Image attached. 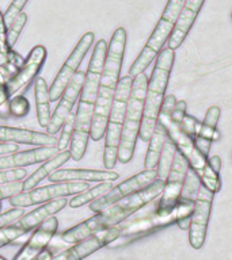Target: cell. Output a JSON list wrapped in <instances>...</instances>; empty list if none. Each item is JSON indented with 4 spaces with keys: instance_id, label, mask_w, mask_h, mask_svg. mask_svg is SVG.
<instances>
[{
    "instance_id": "obj_3",
    "label": "cell",
    "mask_w": 232,
    "mask_h": 260,
    "mask_svg": "<svg viewBox=\"0 0 232 260\" xmlns=\"http://www.w3.org/2000/svg\"><path fill=\"white\" fill-rule=\"evenodd\" d=\"M175 102H177V99L172 93H168L164 96L162 109L159 111L158 122H160L164 126V129L167 130V134H168L171 141L174 142L177 150L183 154V157L186 158L187 162H189V167L198 175L201 183L207 187L208 190H211L212 192L216 194V192H219L220 187H221L219 174H216L215 171L212 170L209 162H208V157L199 152L198 148L195 146L194 140L189 137L186 133H183L181 126L172 119L171 113L174 109Z\"/></svg>"
},
{
    "instance_id": "obj_37",
    "label": "cell",
    "mask_w": 232,
    "mask_h": 260,
    "mask_svg": "<svg viewBox=\"0 0 232 260\" xmlns=\"http://www.w3.org/2000/svg\"><path fill=\"white\" fill-rule=\"evenodd\" d=\"M181 129L183 130V133H186L189 137H191L193 140L195 138L197 133H198L199 126H201V122H198L194 117H190V115H185L182 119V122L179 123Z\"/></svg>"
},
{
    "instance_id": "obj_20",
    "label": "cell",
    "mask_w": 232,
    "mask_h": 260,
    "mask_svg": "<svg viewBox=\"0 0 232 260\" xmlns=\"http://www.w3.org/2000/svg\"><path fill=\"white\" fill-rule=\"evenodd\" d=\"M59 153L57 145L37 146L34 149L18 150L14 153L0 156V171L14 170V168H24V167L38 164L49 160Z\"/></svg>"
},
{
    "instance_id": "obj_5",
    "label": "cell",
    "mask_w": 232,
    "mask_h": 260,
    "mask_svg": "<svg viewBox=\"0 0 232 260\" xmlns=\"http://www.w3.org/2000/svg\"><path fill=\"white\" fill-rule=\"evenodd\" d=\"M147 87H148V77L146 73H140L138 76L134 77L129 101H128V107H126L125 121L122 126L120 148H118L117 161L121 164L129 162L133 157L136 141H137L138 132L141 126Z\"/></svg>"
},
{
    "instance_id": "obj_24",
    "label": "cell",
    "mask_w": 232,
    "mask_h": 260,
    "mask_svg": "<svg viewBox=\"0 0 232 260\" xmlns=\"http://www.w3.org/2000/svg\"><path fill=\"white\" fill-rule=\"evenodd\" d=\"M67 205H68L67 198H59L54 199V201H50V202L42 203V206H38L34 210L28 211L27 214H23L14 223L18 225L24 232V235H27L34 229H37L46 219L63 210Z\"/></svg>"
},
{
    "instance_id": "obj_9",
    "label": "cell",
    "mask_w": 232,
    "mask_h": 260,
    "mask_svg": "<svg viewBox=\"0 0 232 260\" xmlns=\"http://www.w3.org/2000/svg\"><path fill=\"white\" fill-rule=\"evenodd\" d=\"M89 188L85 182H59L45 187H34L28 191H22L19 194L8 198L11 206L28 207L42 205L59 198H67L68 195H76Z\"/></svg>"
},
{
    "instance_id": "obj_41",
    "label": "cell",
    "mask_w": 232,
    "mask_h": 260,
    "mask_svg": "<svg viewBox=\"0 0 232 260\" xmlns=\"http://www.w3.org/2000/svg\"><path fill=\"white\" fill-rule=\"evenodd\" d=\"M208 162L216 174H220V168H221V158L220 156H212V157L208 158Z\"/></svg>"
},
{
    "instance_id": "obj_26",
    "label": "cell",
    "mask_w": 232,
    "mask_h": 260,
    "mask_svg": "<svg viewBox=\"0 0 232 260\" xmlns=\"http://www.w3.org/2000/svg\"><path fill=\"white\" fill-rule=\"evenodd\" d=\"M71 158V152L69 150H63V152H59L56 156H53L49 160L42 162V166L33 172L32 175H28L27 178L24 179L22 184H23V191H28L34 188L37 184H40L44 179H46L49 175L54 172L56 170H59L63 164L68 161Z\"/></svg>"
},
{
    "instance_id": "obj_8",
    "label": "cell",
    "mask_w": 232,
    "mask_h": 260,
    "mask_svg": "<svg viewBox=\"0 0 232 260\" xmlns=\"http://www.w3.org/2000/svg\"><path fill=\"white\" fill-rule=\"evenodd\" d=\"M183 4H185V0H168V3H167L162 14V18L156 24L154 32L148 38L141 53L138 54L133 64L130 65L129 76L134 79L140 73L146 72V69L150 67L151 62L158 57L159 53L162 52L163 46L167 44L168 37L171 36V32L174 30Z\"/></svg>"
},
{
    "instance_id": "obj_29",
    "label": "cell",
    "mask_w": 232,
    "mask_h": 260,
    "mask_svg": "<svg viewBox=\"0 0 232 260\" xmlns=\"http://www.w3.org/2000/svg\"><path fill=\"white\" fill-rule=\"evenodd\" d=\"M111 187H113L111 182H102L99 183L98 186L93 187V188H87V190L83 191V192H79V194L75 195V197L69 201V207L76 209V207H81L84 206V205H87V203L94 202L95 199H98L99 197L106 194Z\"/></svg>"
},
{
    "instance_id": "obj_2",
    "label": "cell",
    "mask_w": 232,
    "mask_h": 260,
    "mask_svg": "<svg viewBox=\"0 0 232 260\" xmlns=\"http://www.w3.org/2000/svg\"><path fill=\"white\" fill-rule=\"evenodd\" d=\"M126 31L124 27H118L114 31L110 44L107 45L105 68L102 73L98 95L94 105L93 122H91V134L90 138L93 141H99L105 137L106 126L109 121L110 107L113 102L114 93L117 91L120 73H121L122 61L125 54Z\"/></svg>"
},
{
    "instance_id": "obj_32",
    "label": "cell",
    "mask_w": 232,
    "mask_h": 260,
    "mask_svg": "<svg viewBox=\"0 0 232 260\" xmlns=\"http://www.w3.org/2000/svg\"><path fill=\"white\" fill-rule=\"evenodd\" d=\"M75 119H76V113L72 111V113L67 117V119L64 121L63 126H61L60 138L57 140V149H59V152L65 150L67 149V146L69 145L71 138H72L73 127H75Z\"/></svg>"
},
{
    "instance_id": "obj_7",
    "label": "cell",
    "mask_w": 232,
    "mask_h": 260,
    "mask_svg": "<svg viewBox=\"0 0 232 260\" xmlns=\"http://www.w3.org/2000/svg\"><path fill=\"white\" fill-rule=\"evenodd\" d=\"M133 84V77L126 75L118 81L117 91L114 93L111 107H110L109 121L105 132V152H103V166L106 170H113L117 164L118 148L121 140V132L125 121L126 107L129 101L130 91Z\"/></svg>"
},
{
    "instance_id": "obj_35",
    "label": "cell",
    "mask_w": 232,
    "mask_h": 260,
    "mask_svg": "<svg viewBox=\"0 0 232 260\" xmlns=\"http://www.w3.org/2000/svg\"><path fill=\"white\" fill-rule=\"evenodd\" d=\"M27 178V171L24 168H14V170L0 171V186L7 183L23 182Z\"/></svg>"
},
{
    "instance_id": "obj_25",
    "label": "cell",
    "mask_w": 232,
    "mask_h": 260,
    "mask_svg": "<svg viewBox=\"0 0 232 260\" xmlns=\"http://www.w3.org/2000/svg\"><path fill=\"white\" fill-rule=\"evenodd\" d=\"M220 114H221V110H220L219 106H212L211 109L208 110L207 115L199 126L198 133L194 138L195 146L207 157L209 154L212 142L219 140L220 137V133L217 132V122H219Z\"/></svg>"
},
{
    "instance_id": "obj_11",
    "label": "cell",
    "mask_w": 232,
    "mask_h": 260,
    "mask_svg": "<svg viewBox=\"0 0 232 260\" xmlns=\"http://www.w3.org/2000/svg\"><path fill=\"white\" fill-rule=\"evenodd\" d=\"M158 179V171L155 170H144L141 172H138L132 178L126 179L122 183H120L118 186L111 187L106 194L95 199L94 202L90 203V210L93 213H99V211L105 210L109 206H111L113 203L121 201L122 198H125L128 195L134 194L137 191L146 188L147 186H150L151 183L155 182Z\"/></svg>"
},
{
    "instance_id": "obj_30",
    "label": "cell",
    "mask_w": 232,
    "mask_h": 260,
    "mask_svg": "<svg viewBox=\"0 0 232 260\" xmlns=\"http://www.w3.org/2000/svg\"><path fill=\"white\" fill-rule=\"evenodd\" d=\"M175 153H177V148H175L174 142L171 141L170 137L167 138L164 145H163L162 153H160V157H159L158 167H156V171H158V179L160 180H166L167 175L170 172V168L174 162Z\"/></svg>"
},
{
    "instance_id": "obj_23",
    "label": "cell",
    "mask_w": 232,
    "mask_h": 260,
    "mask_svg": "<svg viewBox=\"0 0 232 260\" xmlns=\"http://www.w3.org/2000/svg\"><path fill=\"white\" fill-rule=\"evenodd\" d=\"M0 142H15L24 145L50 146L57 145L56 136L36 132V130L19 129L11 126H0Z\"/></svg>"
},
{
    "instance_id": "obj_39",
    "label": "cell",
    "mask_w": 232,
    "mask_h": 260,
    "mask_svg": "<svg viewBox=\"0 0 232 260\" xmlns=\"http://www.w3.org/2000/svg\"><path fill=\"white\" fill-rule=\"evenodd\" d=\"M12 52V48L7 42V26L4 22V16L0 11V54H10Z\"/></svg>"
},
{
    "instance_id": "obj_36",
    "label": "cell",
    "mask_w": 232,
    "mask_h": 260,
    "mask_svg": "<svg viewBox=\"0 0 232 260\" xmlns=\"http://www.w3.org/2000/svg\"><path fill=\"white\" fill-rule=\"evenodd\" d=\"M28 0H12V3L10 4V7L7 8V11L4 12V22H6V26H10V24L14 22L16 16L19 15L22 10L24 8V6L27 4Z\"/></svg>"
},
{
    "instance_id": "obj_19",
    "label": "cell",
    "mask_w": 232,
    "mask_h": 260,
    "mask_svg": "<svg viewBox=\"0 0 232 260\" xmlns=\"http://www.w3.org/2000/svg\"><path fill=\"white\" fill-rule=\"evenodd\" d=\"M57 228H59V221L54 215L41 223L40 226L33 231L27 243L20 248L14 260H36L41 252H44L49 243L52 241L56 235Z\"/></svg>"
},
{
    "instance_id": "obj_18",
    "label": "cell",
    "mask_w": 232,
    "mask_h": 260,
    "mask_svg": "<svg viewBox=\"0 0 232 260\" xmlns=\"http://www.w3.org/2000/svg\"><path fill=\"white\" fill-rule=\"evenodd\" d=\"M106 54H107V42L105 40H99L94 46L89 68H87V72H85L84 85H83V89H81L79 101L95 105L98 87H99V81H101L103 68H105Z\"/></svg>"
},
{
    "instance_id": "obj_27",
    "label": "cell",
    "mask_w": 232,
    "mask_h": 260,
    "mask_svg": "<svg viewBox=\"0 0 232 260\" xmlns=\"http://www.w3.org/2000/svg\"><path fill=\"white\" fill-rule=\"evenodd\" d=\"M34 96H36L37 119L41 127H46L50 121V98L49 87L44 77L37 76L34 80Z\"/></svg>"
},
{
    "instance_id": "obj_44",
    "label": "cell",
    "mask_w": 232,
    "mask_h": 260,
    "mask_svg": "<svg viewBox=\"0 0 232 260\" xmlns=\"http://www.w3.org/2000/svg\"><path fill=\"white\" fill-rule=\"evenodd\" d=\"M0 260H6V259H4L3 256H0Z\"/></svg>"
},
{
    "instance_id": "obj_22",
    "label": "cell",
    "mask_w": 232,
    "mask_h": 260,
    "mask_svg": "<svg viewBox=\"0 0 232 260\" xmlns=\"http://www.w3.org/2000/svg\"><path fill=\"white\" fill-rule=\"evenodd\" d=\"M120 178V174L115 171L105 170H73V168H68V170H56L54 172L49 175L48 179L52 183L59 182H114Z\"/></svg>"
},
{
    "instance_id": "obj_16",
    "label": "cell",
    "mask_w": 232,
    "mask_h": 260,
    "mask_svg": "<svg viewBox=\"0 0 232 260\" xmlns=\"http://www.w3.org/2000/svg\"><path fill=\"white\" fill-rule=\"evenodd\" d=\"M46 56H48V52L42 45H37L30 50L28 56L24 58L18 69V72L6 83V88L10 96L15 95L18 91L24 88L33 80H36L37 75L46 61Z\"/></svg>"
},
{
    "instance_id": "obj_10",
    "label": "cell",
    "mask_w": 232,
    "mask_h": 260,
    "mask_svg": "<svg viewBox=\"0 0 232 260\" xmlns=\"http://www.w3.org/2000/svg\"><path fill=\"white\" fill-rule=\"evenodd\" d=\"M94 40H95V34L91 31L85 32L84 36L79 40L76 46L73 48V50L71 52L68 58L65 60V62L63 64L59 73H57V76L54 77L52 85L49 87V98H50V102L59 101L60 99V96L63 95L65 88H67V85L69 84V81L72 80V77L76 75L77 69L80 67L81 61L84 60L85 54H87V52L91 48Z\"/></svg>"
},
{
    "instance_id": "obj_6",
    "label": "cell",
    "mask_w": 232,
    "mask_h": 260,
    "mask_svg": "<svg viewBox=\"0 0 232 260\" xmlns=\"http://www.w3.org/2000/svg\"><path fill=\"white\" fill-rule=\"evenodd\" d=\"M194 209V202H183L179 201L171 210L167 211H152L151 214H147L144 217H138L136 219H132L125 225L120 226V236L110 243L107 247L117 248L124 244L129 243L132 240H136L144 235H148L151 232L160 229V228L168 226L174 222H179L181 219L190 217Z\"/></svg>"
},
{
    "instance_id": "obj_21",
    "label": "cell",
    "mask_w": 232,
    "mask_h": 260,
    "mask_svg": "<svg viewBox=\"0 0 232 260\" xmlns=\"http://www.w3.org/2000/svg\"><path fill=\"white\" fill-rule=\"evenodd\" d=\"M204 3H205V0H185V4L179 12L174 30L167 41V48L175 50L183 44V41H185V38L190 31L191 26L197 19L199 10L202 8Z\"/></svg>"
},
{
    "instance_id": "obj_40",
    "label": "cell",
    "mask_w": 232,
    "mask_h": 260,
    "mask_svg": "<svg viewBox=\"0 0 232 260\" xmlns=\"http://www.w3.org/2000/svg\"><path fill=\"white\" fill-rule=\"evenodd\" d=\"M19 150V144L15 142H0V156L8 153H14Z\"/></svg>"
},
{
    "instance_id": "obj_38",
    "label": "cell",
    "mask_w": 232,
    "mask_h": 260,
    "mask_svg": "<svg viewBox=\"0 0 232 260\" xmlns=\"http://www.w3.org/2000/svg\"><path fill=\"white\" fill-rule=\"evenodd\" d=\"M23 191V184L22 182H14L7 183V184H2L0 186V201L8 199L14 197V195L19 194Z\"/></svg>"
},
{
    "instance_id": "obj_12",
    "label": "cell",
    "mask_w": 232,
    "mask_h": 260,
    "mask_svg": "<svg viewBox=\"0 0 232 260\" xmlns=\"http://www.w3.org/2000/svg\"><path fill=\"white\" fill-rule=\"evenodd\" d=\"M213 195L211 190L201 184L198 194L195 197L194 209L190 215V225H189V243L194 249H201L207 239V229L209 217H211L212 205H213Z\"/></svg>"
},
{
    "instance_id": "obj_28",
    "label": "cell",
    "mask_w": 232,
    "mask_h": 260,
    "mask_svg": "<svg viewBox=\"0 0 232 260\" xmlns=\"http://www.w3.org/2000/svg\"><path fill=\"white\" fill-rule=\"evenodd\" d=\"M168 138V134H167V130L164 129V126L160 123V122H156V126H155L154 133H152V137L148 142V150H147L146 160H144V167L146 170H155L158 167L159 157H160V153H162L163 145L164 142Z\"/></svg>"
},
{
    "instance_id": "obj_13",
    "label": "cell",
    "mask_w": 232,
    "mask_h": 260,
    "mask_svg": "<svg viewBox=\"0 0 232 260\" xmlns=\"http://www.w3.org/2000/svg\"><path fill=\"white\" fill-rule=\"evenodd\" d=\"M187 168H189V162H187L186 158L183 157V154L177 150L174 162H172L170 172L164 180V188H163V192L160 195V201L158 202V206L155 210H171L179 202Z\"/></svg>"
},
{
    "instance_id": "obj_42",
    "label": "cell",
    "mask_w": 232,
    "mask_h": 260,
    "mask_svg": "<svg viewBox=\"0 0 232 260\" xmlns=\"http://www.w3.org/2000/svg\"><path fill=\"white\" fill-rule=\"evenodd\" d=\"M10 99V95L7 92V88H6V85H2L0 87V107L4 105V103H7V101Z\"/></svg>"
},
{
    "instance_id": "obj_33",
    "label": "cell",
    "mask_w": 232,
    "mask_h": 260,
    "mask_svg": "<svg viewBox=\"0 0 232 260\" xmlns=\"http://www.w3.org/2000/svg\"><path fill=\"white\" fill-rule=\"evenodd\" d=\"M28 111H30V102L23 95H19V96H15L11 101H8V115L14 118H23L27 115Z\"/></svg>"
},
{
    "instance_id": "obj_15",
    "label": "cell",
    "mask_w": 232,
    "mask_h": 260,
    "mask_svg": "<svg viewBox=\"0 0 232 260\" xmlns=\"http://www.w3.org/2000/svg\"><path fill=\"white\" fill-rule=\"evenodd\" d=\"M118 236H120V226L106 228L95 235L90 236L89 239L73 244L72 247L60 252L59 255L53 256L52 260H83L87 256L93 255L98 249L107 247Z\"/></svg>"
},
{
    "instance_id": "obj_14",
    "label": "cell",
    "mask_w": 232,
    "mask_h": 260,
    "mask_svg": "<svg viewBox=\"0 0 232 260\" xmlns=\"http://www.w3.org/2000/svg\"><path fill=\"white\" fill-rule=\"evenodd\" d=\"M84 80L85 72L77 71L76 75L72 77V80L69 81V84L67 85V88H65V91L59 99V105L54 109V113L50 115V121L46 126V133L54 136L57 132H60L61 126H63V123H64L69 114L72 113L73 106H75L77 99L80 98Z\"/></svg>"
},
{
    "instance_id": "obj_1",
    "label": "cell",
    "mask_w": 232,
    "mask_h": 260,
    "mask_svg": "<svg viewBox=\"0 0 232 260\" xmlns=\"http://www.w3.org/2000/svg\"><path fill=\"white\" fill-rule=\"evenodd\" d=\"M163 188H164V182L160 179H156L146 188H142L134 194L128 195L125 198H122L121 201L113 203L111 206H109L105 210L95 213L91 218L85 219V221L77 223L68 231H65L60 236V239L64 243L76 244L79 241L89 239L90 236L95 235L102 229L120 225L128 217H130L146 205L160 197Z\"/></svg>"
},
{
    "instance_id": "obj_34",
    "label": "cell",
    "mask_w": 232,
    "mask_h": 260,
    "mask_svg": "<svg viewBox=\"0 0 232 260\" xmlns=\"http://www.w3.org/2000/svg\"><path fill=\"white\" fill-rule=\"evenodd\" d=\"M26 22H27V15L24 12H20L19 15L14 19V22L7 27V42L10 48H14V45L16 44V41L19 38Z\"/></svg>"
},
{
    "instance_id": "obj_4",
    "label": "cell",
    "mask_w": 232,
    "mask_h": 260,
    "mask_svg": "<svg viewBox=\"0 0 232 260\" xmlns=\"http://www.w3.org/2000/svg\"><path fill=\"white\" fill-rule=\"evenodd\" d=\"M175 60V53L172 49L166 48L158 54L155 68L152 71L151 79L147 87L142 119L138 138L144 142H148L152 137L155 126L158 122L159 111L162 109L163 101L166 96V89L170 80V73Z\"/></svg>"
},
{
    "instance_id": "obj_17",
    "label": "cell",
    "mask_w": 232,
    "mask_h": 260,
    "mask_svg": "<svg viewBox=\"0 0 232 260\" xmlns=\"http://www.w3.org/2000/svg\"><path fill=\"white\" fill-rule=\"evenodd\" d=\"M93 114V103L79 101L76 110V119H75V127H73L71 142H69L71 158H73L75 161H79V160L83 158V156L85 154V150H87V146H89Z\"/></svg>"
},
{
    "instance_id": "obj_31",
    "label": "cell",
    "mask_w": 232,
    "mask_h": 260,
    "mask_svg": "<svg viewBox=\"0 0 232 260\" xmlns=\"http://www.w3.org/2000/svg\"><path fill=\"white\" fill-rule=\"evenodd\" d=\"M201 184H202V183H201V179L198 178V175L195 174L194 171L189 167V168H187L186 176H185V182H183V187L182 191H181V198H179V201H183V202H194Z\"/></svg>"
},
{
    "instance_id": "obj_43",
    "label": "cell",
    "mask_w": 232,
    "mask_h": 260,
    "mask_svg": "<svg viewBox=\"0 0 232 260\" xmlns=\"http://www.w3.org/2000/svg\"><path fill=\"white\" fill-rule=\"evenodd\" d=\"M52 257H53L52 251H49V249H45L44 252H41L36 260H52Z\"/></svg>"
}]
</instances>
